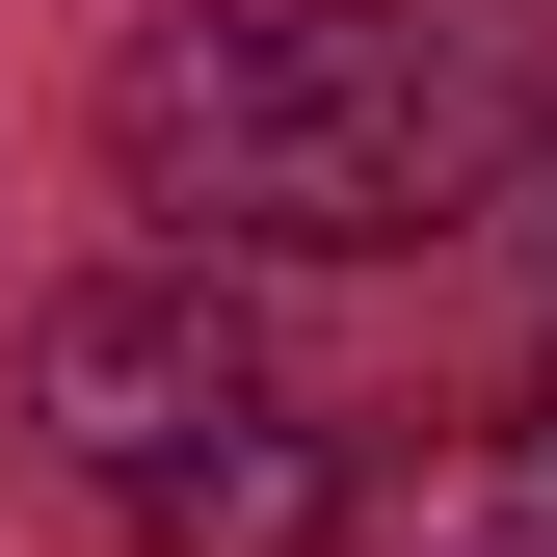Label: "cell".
Wrapping results in <instances>:
<instances>
[{
  "mask_svg": "<svg viewBox=\"0 0 557 557\" xmlns=\"http://www.w3.org/2000/svg\"><path fill=\"white\" fill-rule=\"evenodd\" d=\"M531 53L478 0H186L107 53V186L213 265H398L531 186Z\"/></svg>",
  "mask_w": 557,
  "mask_h": 557,
  "instance_id": "1",
  "label": "cell"
},
{
  "mask_svg": "<svg viewBox=\"0 0 557 557\" xmlns=\"http://www.w3.org/2000/svg\"><path fill=\"white\" fill-rule=\"evenodd\" d=\"M27 451L81 478L133 557H319L345 531V451H319L293 345L213 293V239L186 265H81V293L27 319Z\"/></svg>",
  "mask_w": 557,
  "mask_h": 557,
  "instance_id": "2",
  "label": "cell"
},
{
  "mask_svg": "<svg viewBox=\"0 0 557 557\" xmlns=\"http://www.w3.org/2000/svg\"><path fill=\"white\" fill-rule=\"evenodd\" d=\"M345 557H557V398H451L345 478Z\"/></svg>",
  "mask_w": 557,
  "mask_h": 557,
  "instance_id": "3",
  "label": "cell"
},
{
  "mask_svg": "<svg viewBox=\"0 0 557 557\" xmlns=\"http://www.w3.org/2000/svg\"><path fill=\"white\" fill-rule=\"evenodd\" d=\"M531 213H557V133H531Z\"/></svg>",
  "mask_w": 557,
  "mask_h": 557,
  "instance_id": "4",
  "label": "cell"
},
{
  "mask_svg": "<svg viewBox=\"0 0 557 557\" xmlns=\"http://www.w3.org/2000/svg\"><path fill=\"white\" fill-rule=\"evenodd\" d=\"M531 398H557V372H531Z\"/></svg>",
  "mask_w": 557,
  "mask_h": 557,
  "instance_id": "5",
  "label": "cell"
}]
</instances>
